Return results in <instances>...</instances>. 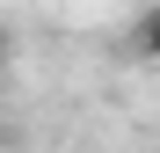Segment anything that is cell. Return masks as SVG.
<instances>
[{"mask_svg":"<svg viewBox=\"0 0 160 153\" xmlns=\"http://www.w3.org/2000/svg\"><path fill=\"white\" fill-rule=\"evenodd\" d=\"M124 51H131L138 66H160V0L131 8V22H124Z\"/></svg>","mask_w":160,"mask_h":153,"instance_id":"obj_1","label":"cell"},{"mask_svg":"<svg viewBox=\"0 0 160 153\" xmlns=\"http://www.w3.org/2000/svg\"><path fill=\"white\" fill-rule=\"evenodd\" d=\"M8 66H15V29L0 22V73H8Z\"/></svg>","mask_w":160,"mask_h":153,"instance_id":"obj_2","label":"cell"}]
</instances>
